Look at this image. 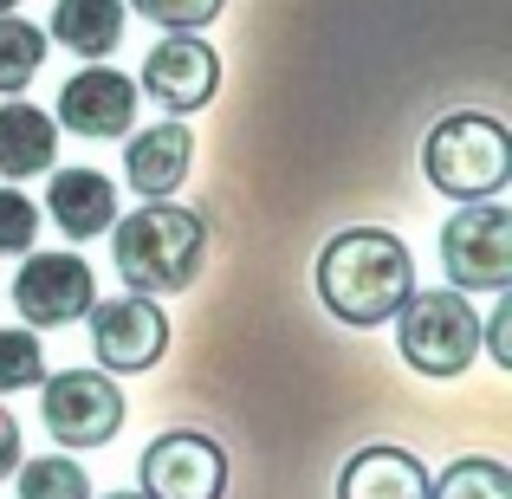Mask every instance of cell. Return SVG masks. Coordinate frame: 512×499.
Instances as JSON below:
<instances>
[{
  "label": "cell",
  "mask_w": 512,
  "mask_h": 499,
  "mask_svg": "<svg viewBox=\"0 0 512 499\" xmlns=\"http://www.w3.org/2000/svg\"><path fill=\"white\" fill-rule=\"evenodd\" d=\"M396 350L415 376H461L480 350V312L454 286L409 292L396 312Z\"/></svg>",
  "instance_id": "obj_4"
},
{
  "label": "cell",
  "mask_w": 512,
  "mask_h": 499,
  "mask_svg": "<svg viewBox=\"0 0 512 499\" xmlns=\"http://www.w3.org/2000/svg\"><path fill=\"white\" fill-rule=\"evenodd\" d=\"M428 499H512V467L487 461V454H467L428 487Z\"/></svg>",
  "instance_id": "obj_19"
},
{
  "label": "cell",
  "mask_w": 512,
  "mask_h": 499,
  "mask_svg": "<svg viewBox=\"0 0 512 499\" xmlns=\"http://www.w3.org/2000/svg\"><path fill=\"white\" fill-rule=\"evenodd\" d=\"M39 422L59 448H111L124 428V389L104 370H59L39 383Z\"/></svg>",
  "instance_id": "obj_5"
},
{
  "label": "cell",
  "mask_w": 512,
  "mask_h": 499,
  "mask_svg": "<svg viewBox=\"0 0 512 499\" xmlns=\"http://www.w3.org/2000/svg\"><path fill=\"white\" fill-rule=\"evenodd\" d=\"M13 305L26 312V325H72V318H85L91 305H98V279H91V266L78 260V253H33V260L20 266V279H13Z\"/></svg>",
  "instance_id": "obj_11"
},
{
  "label": "cell",
  "mask_w": 512,
  "mask_h": 499,
  "mask_svg": "<svg viewBox=\"0 0 512 499\" xmlns=\"http://www.w3.org/2000/svg\"><path fill=\"white\" fill-rule=\"evenodd\" d=\"M422 175L448 201H493L512 182V130L487 111H454L428 130Z\"/></svg>",
  "instance_id": "obj_3"
},
{
  "label": "cell",
  "mask_w": 512,
  "mask_h": 499,
  "mask_svg": "<svg viewBox=\"0 0 512 499\" xmlns=\"http://www.w3.org/2000/svg\"><path fill=\"white\" fill-rule=\"evenodd\" d=\"M415 292V253L389 227H344L318 253V299L338 325H383L402 312V299Z\"/></svg>",
  "instance_id": "obj_1"
},
{
  "label": "cell",
  "mask_w": 512,
  "mask_h": 499,
  "mask_svg": "<svg viewBox=\"0 0 512 499\" xmlns=\"http://www.w3.org/2000/svg\"><path fill=\"white\" fill-rule=\"evenodd\" d=\"M111 260L124 286L143 299L188 292L201 279V260H208V221L182 201H143V208L111 221Z\"/></svg>",
  "instance_id": "obj_2"
},
{
  "label": "cell",
  "mask_w": 512,
  "mask_h": 499,
  "mask_svg": "<svg viewBox=\"0 0 512 499\" xmlns=\"http://www.w3.org/2000/svg\"><path fill=\"white\" fill-rule=\"evenodd\" d=\"M428 487H435V474L409 448H389V441L357 448L338 474V499H428Z\"/></svg>",
  "instance_id": "obj_13"
},
{
  "label": "cell",
  "mask_w": 512,
  "mask_h": 499,
  "mask_svg": "<svg viewBox=\"0 0 512 499\" xmlns=\"http://www.w3.org/2000/svg\"><path fill=\"white\" fill-rule=\"evenodd\" d=\"M13 7H20V0H0V13H13Z\"/></svg>",
  "instance_id": "obj_26"
},
{
  "label": "cell",
  "mask_w": 512,
  "mask_h": 499,
  "mask_svg": "<svg viewBox=\"0 0 512 499\" xmlns=\"http://www.w3.org/2000/svg\"><path fill=\"white\" fill-rule=\"evenodd\" d=\"M46 65V26L20 20V13H0V98L26 91Z\"/></svg>",
  "instance_id": "obj_17"
},
{
  "label": "cell",
  "mask_w": 512,
  "mask_h": 499,
  "mask_svg": "<svg viewBox=\"0 0 512 499\" xmlns=\"http://www.w3.org/2000/svg\"><path fill=\"white\" fill-rule=\"evenodd\" d=\"M13 474H20V487H13L20 499H91V480L72 454H33Z\"/></svg>",
  "instance_id": "obj_18"
},
{
  "label": "cell",
  "mask_w": 512,
  "mask_h": 499,
  "mask_svg": "<svg viewBox=\"0 0 512 499\" xmlns=\"http://www.w3.org/2000/svg\"><path fill=\"white\" fill-rule=\"evenodd\" d=\"M137 91H150V104H163L169 117H195L221 91V52L201 33H169L163 46H150Z\"/></svg>",
  "instance_id": "obj_9"
},
{
  "label": "cell",
  "mask_w": 512,
  "mask_h": 499,
  "mask_svg": "<svg viewBox=\"0 0 512 499\" xmlns=\"http://www.w3.org/2000/svg\"><path fill=\"white\" fill-rule=\"evenodd\" d=\"M91 357H98L104 376H143L163 363L169 350V312L143 292H124V299H98L91 305Z\"/></svg>",
  "instance_id": "obj_7"
},
{
  "label": "cell",
  "mask_w": 512,
  "mask_h": 499,
  "mask_svg": "<svg viewBox=\"0 0 512 499\" xmlns=\"http://www.w3.org/2000/svg\"><path fill=\"white\" fill-rule=\"evenodd\" d=\"M143 499H221L227 493V448L201 428H169L137 461Z\"/></svg>",
  "instance_id": "obj_8"
},
{
  "label": "cell",
  "mask_w": 512,
  "mask_h": 499,
  "mask_svg": "<svg viewBox=\"0 0 512 499\" xmlns=\"http://www.w3.org/2000/svg\"><path fill=\"white\" fill-rule=\"evenodd\" d=\"M13 467H20V422L0 409V480H7Z\"/></svg>",
  "instance_id": "obj_24"
},
{
  "label": "cell",
  "mask_w": 512,
  "mask_h": 499,
  "mask_svg": "<svg viewBox=\"0 0 512 499\" xmlns=\"http://www.w3.org/2000/svg\"><path fill=\"white\" fill-rule=\"evenodd\" d=\"M46 383V350H39L33 325L26 331H0V396H20V389Z\"/></svg>",
  "instance_id": "obj_20"
},
{
  "label": "cell",
  "mask_w": 512,
  "mask_h": 499,
  "mask_svg": "<svg viewBox=\"0 0 512 499\" xmlns=\"http://www.w3.org/2000/svg\"><path fill=\"white\" fill-rule=\"evenodd\" d=\"M130 7H137L143 20L169 26V33H201L208 20H221L227 0H130Z\"/></svg>",
  "instance_id": "obj_21"
},
{
  "label": "cell",
  "mask_w": 512,
  "mask_h": 499,
  "mask_svg": "<svg viewBox=\"0 0 512 499\" xmlns=\"http://www.w3.org/2000/svg\"><path fill=\"white\" fill-rule=\"evenodd\" d=\"M46 39H59L65 52H85V59H104L124 39V0H59Z\"/></svg>",
  "instance_id": "obj_16"
},
{
  "label": "cell",
  "mask_w": 512,
  "mask_h": 499,
  "mask_svg": "<svg viewBox=\"0 0 512 499\" xmlns=\"http://www.w3.org/2000/svg\"><path fill=\"white\" fill-rule=\"evenodd\" d=\"M188 169H195V137H188L182 117L150 124V130H137V137L124 143V182L137 188L143 201H169L175 188L188 182Z\"/></svg>",
  "instance_id": "obj_12"
},
{
  "label": "cell",
  "mask_w": 512,
  "mask_h": 499,
  "mask_svg": "<svg viewBox=\"0 0 512 499\" xmlns=\"http://www.w3.org/2000/svg\"><path fill=\"white\" fill-rule=\"evenodd\" d=\"M46 208H52V227L65 240H98L117 221V182L98 169H59L46 188Z\"/></svg>",
  "instance_id": "obj_14"
},
{
  "label": "cell",
  "mask_w": 512,
  "mask_h": 499,
  "mask_svg": "<svg viewBox=\"0 0 512 499\" xmlns=\"http://www.w3.org/2000/svg\"><path fill=\"white\" fill-rule=\"evenodd\" d=\"M493 299H500V305H493L487 325H480V344H487L493 363H506V370H512V299H506V292H493Z\"/></svg>",
  "instance_id": "obj_23"
},
{
  "label": "cell",
  "mask_w": 512,
  "mask_h": 499,
  "mask_svg": "<svg viewBox=\"0 0 512 499\" xmlns=\"http://www.w3.org/2000/svg\"><path fill=\"white\" fill-rule=\"evenodd\" d=\"M52 124H65L85 143L130 137V124H137V78H124L117 65L91 59L85 72H72L59 85V117H52Z\"/></svg>",
  "instance_id": "obj_10"
},
{
  "label": "cell",
  "mask_w": 512,
  "mask_h": 499,
  "mask_svg": "<svg viewBox=\"0 0 512 499\" xmlns=\"http://www.w3.org/2000/svg\"><path fill=\"white\" fill-rule=\"evenodd\" d=\"M33 240H39V208L20 188H0V260L7 253H33Z\"/></svg>",
  "instance_id": "obj_22"
},
{
  "label": "cell",
  "mask_w": 512,
  "mask_h": 499,
  "mask_svg": "<svg viewBox=\"0 0 512 499\" xmlns=\"http://www.w3.org/2000/svg\"><path fill=\"white\" fill-rule=\"evenodd\" d=\"M98 499H143V493H98Z\"/></svg>",
  "instance_id": "obj_25"
},
{
  "label": "cell",
  "mask_w": 512,
  "mask_h": 499,
  "mask_svg": "<svg viewBox=\"0 0 512 499\" xmlns=\"http://www.w3.org/2000/svg\"><path fill=\"white\" fill-rule=\"evenodd\" d=\"M441 266L454 292H506L512 286V214L500 201H474L441 227Z\"/></svg>",
  "instance_id": "obj_6"
},
{
  "label": "cell",
  "mask_w": 512,
  "mask_h": 499,
  "mask_svg": "<svg viewBox=\"0 0 512 499\" xmlns=\"http://www.w3.org/2000/svg\"><path fill=\"white\" fill-rule=\"evenodd\" d=\"M59 156V124H52L39 104H0V175L26 182V175H46Z\"/></svg>",
  "instance_id": "obj_15"
}]
</instances>
